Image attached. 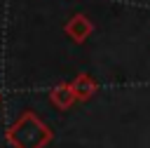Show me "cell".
<instances>
[{"mask_svg": "<svg viewBox=\"0 0 150 148\" xmlns=\"http://www.w3.org/2000/svg\"><path fill=\"white\" fill-rule=\"evenodd\" d=\"M5 139L9 141L12 148H45L54 139V132L49 129L47 122L38 117V113L23 110L14 120V125H9Z\"/></svg>", "mask_w": 150, "mask_h": 148, "instance_id": "6da1fadb", "label": "cell"}, {"mask_svg": "<svg viewBox=\"0 0 150 148\" xmlns=\"http://www.w3.org/2000/svg\"><path fill=\"white\" fill-rule=\"evenodd\" d=\"M63 31H66V35H68L73 42L82 45V42L94 33V21H91L87 14H73V16L66 21Z\"/></svg>", "mask_w": 150, "mask_h": 148, "instance_id": "7a4b0ae2", "label": "cell"}, {"mask_svg": "<svg viewBox=\"0 0 150 148\" xmlns=\"http://www.w3.org/2000/svg\"><path fill=\"white\" fill-rule=\"evenodd\" d=\"M47 94H49V101H52L56 108H61V110L70 108V106L77 101V99H75V94H73L70 82H59V85H54Z\"/></svg>", "mask_w": 150, "mask_h": 148, "instance_id": "277c9868", "label": "cell"}, {"mask_svg": "<svg viewBox=\"0 0 150 148\" xmlns=\"http://www.w3.org/2000/svg\"><path fill=\"white\" fill-rule=\"evenodd\" d=\"M70 87H73V94H75L77 101H89V99L98 92V82H96L89 73H77V75L73 78Z\"/></svg>", "mask_w": 150, "mask_h": 148, "instance_id": "3957f363", "label": "cell"}]
</instances>
